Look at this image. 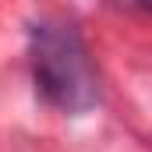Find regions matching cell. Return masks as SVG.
I'll list each match as a JSON object with an SVG mask.
<instances>
[{
	"mask_svg": "<svg viewBox=\"0 0 152 152\" xmlns=\"http://www.w3.org/2000/svg\"><path fill=\"white\" fill-rule=\"evenodd\" d=\"M127 4H131V7H142V11L152 14V0H127Z\"/></svg>",
	"mask_w": 152,
	"mask_h": 152,
	"instance_id": "cell-2",
	"label": "cell"
},
{
	"mask_svg": "<svg viewBox=\"0 0 152 152\" xmlns=\"http://www.w3.org/2000/svg\"><path fill=\"white\" fill-rule=\"evenodd\" d=\"M32 78L39 96L64 110L85 113L99 103V75L85 39L64 21H39L32 28Z\"/></svg>",
	"mask_w": 152,
	"mask_h": 152,
	"instance_id": "cell-1",
	"label": "cell"
}]
</instances>
